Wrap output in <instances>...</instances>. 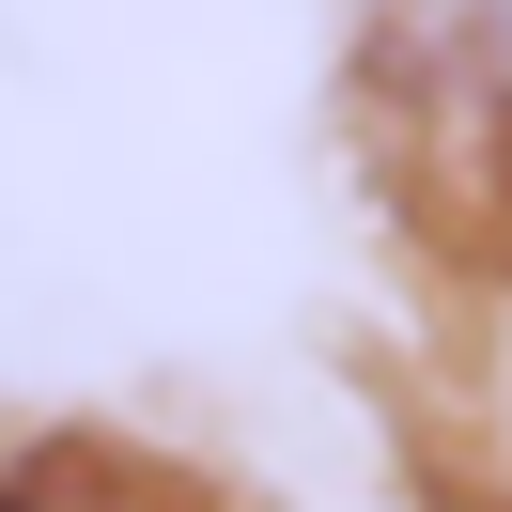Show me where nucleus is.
<instances>
[{"label": "nucleus", "instance_id": "1", "mask_svg": "<svg viewBox=\"0 0 512 512\" xmlns=\"http://www.w3.org/2000/svg\"><path fill=\"white\" fill-rule=\"evenodd\" d=\"M0 512H171V481H125V466H16Z\"/></svg>", "mask_w": 512, "mask_h": 512}]
</instances>
